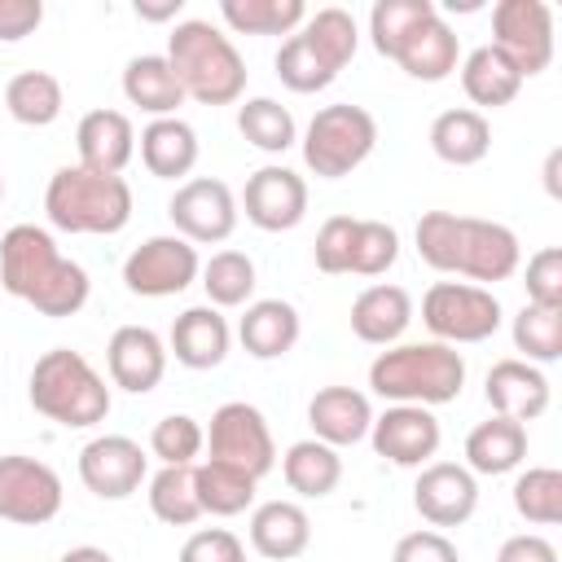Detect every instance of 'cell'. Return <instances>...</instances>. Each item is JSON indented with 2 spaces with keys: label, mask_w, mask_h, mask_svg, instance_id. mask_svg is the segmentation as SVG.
Instances as JSON below:
<instances>
[{
  "label": "cell",
  "mask_w": 562,
  "mask_h": 562,
  "mask_svg": "<svg viewBox=\"0 0 562 562\" xmlns=\"http://www.w3.org/2000/svg\"><path fill=\"white\" fill-rule=\"evenodd\" d=\"M417 255L443 277H465L470 285L509 281L522 263L518 233L501 220L457 215V211H426L417 220Z\"/></svg>",
  "instance_id": "1"
},
{
  "label": "cell",
  "mask_w": 562,
  "mask_h": 562,
  "mask_svg": "<svg viewBox=\"0 0 562 562\" xmlns=\"http://www.w3.org/2000/svg\"><path fill=\"white\" fill-rule=\"evenodd\" d=\"M0 285L53 321L75 316L92 294L83 263L66 259L53 233L40 224H13L0 237Z\"/></svg>",
  "instance_id": "2"
},
{
  "label": "cell",
  "mask_w": 562,
  "mask_h": 562,
  "mask_svg": "<svg viewBox=\"0 0 562 562\" xmlns=\"http://www.w3.org/2000/svg\"><path fill=\"white\" fill-rule=\"evenodd\" d=\"M465 386V356L448 342H391L369 364V391L391 404H452Z\"/></svg>",
  "instance_id": "3"
},
{
  "label": "cell",
  "mask_w": 562,
  "mask_h": 562,
  "mask_svg": "<svg viewBox=\"0 0 562 562\" xmlns=\"http://www.w3.org/2000/svg\"><path fill=\"white\" fill-rule=\"evenodd\" d=\"M162 57L171 61L184 97H193L198 105H233L246 92V61L237 44L206 18L176 22Z\"/></svg>",
  "instance_id": "4"
},
{
  "label": "cell",
  "mask_w": 562,
  "mask_h": 562,
  "mask_svg": "<svg viewBox=\"0 0 562 562\" xmlns=\"http://www.w3.org/2000/svg\"><path fill=\"white\" fill-rule=\"evenodd\" d=\"M26 400L40 417L66 430H88L110 417V386L75 347H53L31 364Z\"/></svg>",
  "instance_id": "5"
},
{
  "label": "cell",
  "mask_w": 562,
  "mask_h": 562,
  "mask_svg": "<svg viewBox=\"0 0 562 562\" xmlns=\"http://www.w3.org/2000/svg\"><path fill=\"white\" fill-rule=\"evenodd\" d=\"M44 215L61 233L114 237L132 220V184L123 176H101L88 167H57L44 189Z\"/></svg>",
  "instance_id": "6"
},
{
  "label": "cell",
  "mask_w": 562,
  "mask_h": 562,
  "mask_svg": "<svg viewBox=\"0 0 562 562\" xmlns=\"http://www.w3.org/2000/svg\"><path fill=\"white\" fill-rule=\"evenodd\" d=\"M303 162L312 176L321 180H342L351 176L378 145V119L364 110V105H351V101H334V105H321L303 132Z\"/></svg>",
  "instance_id": "7"
},
{
  "label": "cell",
  "mask_w": 562,
  "mask_h": 562,
  "mask_svg": "<svg viewBox=\"0 0 562 562\" xmlns=\"http://www.w3.org/2000/svg\"><path fill=\"white\" fill-rule=\"evenodd\" d=\"M422 325L435 334V342H448V347L487 342L501 329V299L487 285L435 281L422 294Z\"/></svg>",
  "instance_id": "8"
},
{
  "label": "cell",
  "mask_w": 562,
  "mask_h": 562,
  "mask_svg": "<svg viewBox=\"0 0 562 562\" xmlns=\"http://www.w3.org/2000/svg\"><path fill=\"white\" fill-rule=\"evenodd\" d=\"M206 448H211L206 461L233 465V470L250 474L255 483L277 465V443H272L268 417H263L255 404H246V400H228V404H220V408L211 413Z\"/></svg>",
  "instance_id": "9"
},
{
  "label": "cell",
  "mask_w": 562,
  "mask_h": 562,
  "mask_svg": "<svg viewBox=\"0 0 562 562\" xmlns=\"http://www.w3.org/2000/svg\"><path fill=\"white\" fill-rule=\"evenodd\" d=\"M492 48L522 75H540L553 61V9L544 0H501L492 9Z\"/></svg>",
  "instance_id": "10"
},
{
  "label": "cell",
  "mask_w": 562,
  "mask_h": 562,
  "mask_svg": "<svg viewBox=\"0 0 562 562\" xmlns=\"http://www.w3.org/2000/svg\"><path fill=\"white\" fill-rule=\"evenodd\" d=\"M202 272L198 246L176 237V233H158L145 237L127 259H123V285L140 299H171L184 294Z\"/></svg>",
  "instance_id": "11"
},
{
  "label": "cell",
  "mask_w": 562,
  "mask_h": 562,
  "mask_svg": "<svg viewBox=\"0 0 562 562\" xmlns=\"http://www.w3.org/2000/svg\"><path fill=\"white\" fill-rule=\"evenodd\" d=\"M61 479L48 461L26 452L0 457V518L18 527H44L61 514Z\"/></svg>",
  "instance_id": "12"
},
{
  "label": "cell",
  "mask_w": 562,
  "mask_h": 562,
  "mask_svg": "<svg viewBox=\"0 0 562 562\" xmlns=\"http://www.w3.org/2000/svg\"><path fill=\"white\" fill-rule=\"evenodd\" d=\"M167 215L176 224V237L193 241V246H215V241H228L233 228H237V198L224 180L215 176H193L184 184H176L171 202H167Z\"/></svg>",
  "instance_id": "13"
},
{
  "label": "cell",
  "mask_w": 562,
  "mask_h": 562,
  "mask_svg": "<svg viewBox=\"0 0 562 562\" xmlns=\"http://www.w3.org/2000/svg\"><path fill=\"white\" fill-rule=\"evenodd\" d=\"M145 474H149V457L127 435H97L79 448V479L101 501H127L132 492H140Z\"/></svg>",
  "instance_id": "14"
},
{
  "label": "cell",
  "mask_w": 562,
  "mask_h": 562,
  "mask_svg": "<svg viewBox=\"0 0 562 562\" xmlns=\"http://www.w3.org/2000/svg\"><path fill=\"white\" fill-rule=\"evenodd\" d=\"M439 417L422 404H391L386 413L373 417L369 426V443L382 461L391 465H404V470H422L430 465V457L439 452Z\"/></svg>",
  "instance_id": "15"
},
{
  "label": "cell",
  "mask_w": 562,
  "mask_h": 562,
  "mask_svg": "<svg viewBox=\"0 0 562 562\" xmlns=\"http://www.w3.org/2000/svg\"><path fill=\"white\" fill-rule=\"evenodd\" d=\"M241 211L263 233H290L307 215V180L281 162H268V167L246 176Z\"/></svg>",
  "instance_id": "16"
},
{
  "label": "cell",
  "mask_w": 562,
  "mask_h": 562,
  "mask_svg": "<svg viewBox=\"0 0 562 562\" xmlns=\"http://www.w3.org/2000/svg\"><path fill=\"white\" fill-rule=\"evenodd\" d=\"M413 509L435 527H461L479 509V479L457 461H430L422 465L413 483Z\"/></svg>",
  "instance_id": "17"
},
{
  "label": "cell",
  "mask_w": 562,
  "mask_h": 562,
  "mask_svg": "<svg viewBox=\"0 0 562 562\" xmlns=\"http://www.w3.org/2000/svg\"><path fill=\"white\" fill-rule=\"evenodd\" d=\"M105 369L127 395H149L167 373V342L149 325H119L105 342Z\"/></svg>",
  "instance_id": "18"
},
{
  "label": "cell",
  "mask_w": 562,
  "mask_h": 562,
  "mask_svg": "<svg viewBox=\"0 0 562 562\" xmlns=\"http://www.w3.org/2000/svg\"><path fill=\"white\" fill-rule=\"evenodd\" d=\"M483 395H487L496 417H514V422L527 426L549 408V378H544L540 364H527V360L509 356V360H496L487 369Z\"/></svg>",
  "instance_id": "19"
},
{
  "label": "cell",
  "mask_w": 562,
  "mask_h": 562,
  "mask_svg": "<svg viewBox=\"0 0 562 562\" xmlns=\"http://www.w3.org/2000/svg\"><path fill=\"white\" fill-rule=\"evenodd\" d=\"M307 426H312V439H321L329 448H351V443L369 439L373 404L356 386H321L307 400Z\"/></svg>",
  "instance_id": "20"
},
{
  "label": "cell",
  "mask_w": 562,
  "mask_h": 562,
  "mask_svg": "<svg viewBox=\"0 0 562 562\" xmlns=\"http://www.w3.org/2000/svg\"><path fill=\"white\" fill-rule=\"evenodd\" d=\"M75 149H79V167L101 176H123V167L136 154V127L123 110H88L75 127Z\"/></svg>",
  "instance_id": "21"
},
{
  "label": "cell",
  "mask_w": 562,
  "mask_h": 562,
  "mask_svg": "<svg viewBox=\"0 0 562 562\" xmlns=\"http://www.w3.org/2000/svg\"><path fill=\"white\" fill-rule=\"evenodd\" d=\"M312 544V518L299 501H263L250 514V549L268 562H294Z\"/></svg>",
  "instance_id": "22"
},
{
  "label": "cell",
  "mask_w": 562,
  "mask_h": 562,
  "mask_svg": "<svg viewBox=\"0 0 562 562\" xmlns=\"http://www.w3.org/2000/svg\"><path fill=\"white\" fill-rule=\"evenodd\" d=\"M408 321H413V294L404 285H391V281H378V285L360 290L356 303H351V334L369 347L400 342Z\"/></svg>",
  "instance_id": "23"
},
{
  "label": "cell",
  "mask_w": 562,
  "mask_h": 562,
  "mask_svg": "<svg viewBox=\"0 0 562 562\" xmlns=\"http://www.w3.org/2000/svg\"><path fill=\"white\" fill-rule=\"evenodd\" d=\"M228 342H233L228 321L220 316V307L202 303V307H184V312L176 316L171 338H167V351H171L184 369H215V364H224Z\"/></svg>",
  "instance_id": "24"
},
{
  "label": "cell",
  "mask_w": 562,
  "mask_h": 562,
  "mask_svg": "<svg viewBox=\"0 0 562 562\" xmlns=\"http://www.w3.org/2000/svg\"><path fill=\"white\" fill-rule=\"evenodd\" d=\"M408 79H422V83H443L457 66H461V40H457V31L439 18V13H430L404 44H400V53L391 57Z\"/></svg>",
  "instance_id": "25"
},
{
  "label": "cell",
  "mask_w": 562,
  "mask_h": 562,
  "mask_svg": "<svg viewBox=\"0 0 562 562\" xmlns=\"http://www.w3.org/2000/svg\"><path fill=\"white\" fill-rule=\"evenodd\" d=\"M299 334H303L299 307L285 299H255V303H246V316L237 321V338H241L246 356H255V360H281L285 351H294Z\"/></svg>",
  "instance_id": "26"
},
{
  "label": "cell",
  "mask_w": 562,
  "mask_h": 562,
  "mask_svg": "<svg viewBox=\"0 0 562 562\" xmlns=\"http://www.w3.org/2000/svg\"><path fill=\"white\" fill-rule=\"evenodd\" d=\"M527 461V426L514 417H487L465 435V470L470 474H509Z\"/></svg>",
  "instance_id": "27"
},
{
  "label": "cell",
  "mask_w": 562,
  "mask_h": 562,
  "mask_svg": "<svg viewBox=\"0 0 562 562\" xmlns=\"http://www.w3.org/2000/svg\"><path fill=\"white\" fill-rule=\"evenodd\" d=\"M430 149L448 167H474V162H483L487 149H492V123H487V114L483 110H470V105H457V110L435 114V123H430Z\"/></svg>",
  "instance_id": "28"
},
{
  "label": "cell",
  "mask_w": 562,
  "mask_h": 562,
  "mask_svg": "<svg viewBox=\"0 0 562 562\" xmlns=\"http://www.w3.org/2000/svg\"><path fill=\"white\" fill-rule=\"evenodd\" d=\"M140 162L158 180H184L198 167V132L184 119H149L140 132Z\"/></svg>",
  "instance_id": "29"
},
{
  "label": "cell",
  "mask_w": 562,
  "mask_h": 562,
  "mask_svg": "<svg viewBox=\"0 0 562 562\" xmlns=\"http://www.w3.org/2000/svg\"><path fill=\"white\" fill-rule=\"evenodd\" d=\"M123 97L154 119H171L184 105V88L162 53H140L123 66Z\"/></svg>",
  "instance_id": "30"
},
{
  "label": "cell",
  "mask_w": 562,
  "mask_h": 562,
  "mask_svg": "<svg viewBox=\"0 0 562 562\" xmlns=\"http://www.w3.org/2000/svg\"><path fill=\"white\" fill-rule=\"evenodd\" d=\"M457 70H461V88H465V97H470L474 105H483V110H501V105H509V101L518 97V88H522V75H518L492 44L470 48L465 61H461ZM474 105H470V110H474Z\"/></svg>",
  "instance_id": "31"
},
{
  "label": "cell",
  "mask_w": 562,
  "mask_h": 562,
  "mask_svg": "<svg viewBox=\"0 0 562 562\" xmlns=\"http://www.w3.org/2000/svg\"><path fill=\"white\" fill-rule=\"evenodd\" d=\"M281 474H285V487H290V492H299V496H307V501H321V496H329V492L338 487V479H342V457H338V448H329V443H321V439H299V443L285 448Z\"/></svg>",
  "instance_id": "32"
},
{
  "label": "cell",
  "mask_w": 562,
  "mask_h": 562,
  "mask_svg": "<svg viewBox=\"0 0 562 562\" xmlns=\"http://www.w3.org/2000/svg\"><path fill=\"white\" fill-rule=\"evenodd\" d=\"M4 110L22 127H48V123H57L61 110H66L61 79L48 75V70H22V75H13L4 83Z\"/></svg>",
  "instance_id": "33"
},
{
  "label": "cell",
  "mask_w": 562,
  "mask_h": 562,
  "mask_svg": "<svg viewBox=\"0 0 562 562\" xmlns=\"http://www.w3.org/2000/svg\"><path fill=\"white\" fill-rule=\"evenodd\" d=\"M220 18L237 35H294L307 18L303 0H220Z\"/></svg>",
  "instance_id": "34"
},
{
  "label": "cell",
  "mask_w": 562,
  "mask_h": 562,
  "mask_svg": "<svg viewBox=\"0 0 562 562\" xmlns=\"http://www.w3.org/2000/svg\"><path fill=\"white\" fill-rule=\"evenodd\" d=\"M193 487H198V505L202 514L211 518H233V514H246L255 505V479L233 470V465H220V461H202L193 465Z\"/></svg>",
  "instance_id": "35"
},
{
  "label": "cell",
  "mask_w": 562,
  "mask_h": 562,
  "mask_svg": "<svg viewBox=\"0 0 562 562\" xmlns=\"http://www.w3.org/2000/svg\"><path fill=\"white\" fill-rule=\"evenodd\" d=\"M237 132H241L255 149H263V154H285L290 145H299V123H294V114H290L281 101H272V97H250V101H241V105H237Z\"/></svg>",
  "instance_id": "36"
},
{
  "label": "cell",
  "mask_w": 562,
  "mask_h": 562,
  "mask_svg": "<svg viewBox=\"0 0 562 562\" xmlns=\"http://www.w3.org/2000/svg\"><path fill=\"white\" fill-rule=\"evenodd\" d=\"M514 351H522L518 360L527 364H553L562 356V307H544V303H522L514 325Z\"/></svg>",
  "instance_id": "37"
},
{
  "label": "cell",
  "mask_w": 562,
  "mask_h": 562,
  "mask_svg": "<svg viewBox=\"0 0 562 562\" xmlns=\"http://www.w3.org/2000/svg\"><path fill=\"white\" fill-rule=\"evenodd\" d=\"M198 277L211 307H241L255 294V259L246 250H215Z\"/></svg>",
  "instance_id": "38"
},
{
  "label": "cell",
  "mask_w": 562,
  "mask_h": 562,
  "mask_svg": "<svg viewBox=\"0 0 562 562\" xmlns=\"http://www.w3.org/2000/svg\"><path fill=\"white\" fill-rule=\"evenodd\" d=\"M149 509L167 527H193L202 518L198 487H193V465H162L149 479Z\"/></svg>",
  "instance_id": "39"
},
{
  "label": "cell",
  "mask_w": 562,
  "mask_h": 562,
  "mask_svg": "<svg viewBox=\"0 0 562 562\" xmlns=\"http://www.w3.org/2000/svg\"><path fill=\"white\" fill-rule=\"evenodd\" d=\"M299 35H303V40H307L334 70H342V66L356 57V44H360V26H356V18H351L347 9H338V4L307 13L303 26H299Z\"/></svg>",
  "instance_id": "40"
},
{
  "label": "cell",
  "mask_w": 562,
  "mask_h": 562,
  "mask_svg": "<svg viewBox=\"0 0 562 562\" xmlns=\"http://www.w3.org/2000/svg\"><path fill=\"white\" fill-rule=\"evenodd\" d=\"M514 509L518 518L536 522V527H553L562 522V470L553 465H527L514 479Z\"/></svg>",
  "instance_id": "41"
},
{
  "label": "cell",
  "mask_w": 562,
  "mask_h": 562,
  "mask_svg": "<svg viewBox=\"0 0 562 562\" xmlns=\"http://www.w3.org/2000/svg\"><path fill=\"white\" fill-rule=\"evenodd\" d=\"M430 13H439L435 0H378V4L369 9V40H373V48L391 61V57L400 53V44H404Z\"/></svg>",
  "instance_id": "42"
},
{
  "label": "cell",
  "mask_w": 562,
  "mask_h": 562,
  "mask_svg": "<svg viewBox=\"0 0 562 562\" xmlns=\"http://www.w3.org/2000/svg\"><path fill=\"white\" fill-rule=\"evenodd\" d=\"M272 66H277V79H281L290 92H325V88L338 79V70H334L299 31H294L290 40H281Z\"/></svg>",
  "instance_id": "43"
},
{
  "label": "cell",
  "mask_w": 562,
  "mask_h": 562,
  "mask_svg": "<svg viewBox=\"0 0 562 562\" xmlns=\"http://www.w3.org/2000/svg\"><path fill=\"white\" fill-rule=\"evenodd\" d=\"M206 448V430L189 413H167L149 430V452L162 465H198V452Z\"/></svg>",
  "instance_id": "44"
},
{
  "label": "cell",
  "mask_w": 562,
  "mask_h": 562,
  "mask_svg": "<svg viewBox=\"0 0 562 562\" xmlns=\"http://www.w3.org/2000/svg\"><path fill=\"white\" fill-rule=\"evenodd\" d=\"M395 259H400V233L386 220H356L347 272H356V277H382Z\"/></svg>",
  "instance_id": "45"
},
{
  "label": "cell",
  "mask_w": 562,
  "mask_h": 562,
  "mask_svg": "<svg viewBox=\"0 0 562 562\" xmlns=\"http://www.w3.org/2000/svg\"><path fill=\"white\" fill-rule=\"evenodd\" d=\"M522 285H527V303L562 307V246H540L527 259Z\"/></svg>",
  "instance_id": "46"
},
{
  "label": "cell",
  "mask_w": 562,
  "mask_h": 562,
  "mask_svg": "<svg viewBox=\"0 0 562 562\" xmlns=\"http://www.w3.org/2000/svg\"><path fill=\"white\" fill-rule=\"evenodd\" d=\"M351 233H356V220L351 215H329L316 233V246H312V259L321 272L329 277H342L347 272V259H351Z\"/></svg>",
  "instance_id": "47"
},
{
  "label": "cell",
  "mask_w": 562,
  "mask_h": 562,
  "mask_svg": "<svg viewBox=\"0 0 562 562\" xmlns=\"http://www.w3.org/2000/svg\"><path fill=\"white\" fill-rule=\"evenodd\" d=\"M176 562H246V544L228 527H202L180 544Z\"/></svg>",
  "instance_id": "48"
},
{
  "label": "cell",
  "mask_w": 562,
  "mask_h": 562,
  "mask_svg": "<svg viewBox=\"0 0 562 562\" xmlns=\"http://www.w3.org/2000/svg\"><path fill=\"white\" fill-rule=\"evenodd\" d=\"M391 562H461V553L443 531L422 527V531H408V536L395 540Z\"/></svg>",
  "instance_id": "49"
},
{
  "label": "cell",
  "mask_w": 562,
  "mask_h": 562,
  "mask_svg": "<svg viewBox=\"0 0 562 562\" xmlns=\"http://www.w3.org/2000/svg\"><path fill=\"white\" fill-rule=\"evenodd\" d=\"M40 22H44L40 0H0V44H18V40L35 35Z\"/></svg>",
  "instance_id": "50"
},
{
  "label": "cell",
  "mask_w": 562,
  "mask_h": 562,
  "mask_svg": "<svg viewBox=\"0 0 562 562\" xmlns=\"http://www.w3.org/2000/svg\"><path fill=\"white\" fill-rule=\"evenodd\" d=\"M496 562H558V549L536 531H518L496 549Z\"/></svg>",
  "instance_id": "51"
},
{
  "label": "cell",
  "mask_w": 562,
  "mask_h": 562,
  "mask_svg": "<svg viewBox=\"0 0 562 562\" xmlns=\"http://www.w3.org/2000/svg\"><path fill=\"white\" fill-rule=\"evenodd\" d=\"M180 9H184V0H136L132 4V13L140 22H171V18H180Z\"/></svg>",
  "instance_id": "52"
},
{
  "label": "cell",
  "mask_w": 562,
  "mask_h": 562,
  "mask_svg": "<svg viewBox=\"0 0 562 562\" xmlns=\"http://www.w3.org/2000/svg\"><path fill=\"white\" fill-rule=\"evenodd\" d=\"M61 562H114V558L105 549H97V544H75V549L61 553Z\"/></svg>",
  "instance_id": "53"
},
{
  "label": "cell",
  "mask_w": 562,
  "mask_h": 562,
  "mask_svg": "<svg viewBox=\"0 0 562 562\" xmlns=\"http://www.w3.org/2000/svg\"><path fill=\"white\" fill-rule=\"evenodd\" d=\"M558 167H562V149H549V158H544V189H549V198L562 193V184H558Z\"/></svg>",
  "instance_id": "54"
},
{
  "label": "cell",
  "mask_w": 562,
  "mask_h": 562,
  "mask_svg": "<svg viewBox=\"0 0 562 562\" xmlns=\"http://www.w3.org/2000/svg\"><path fill=\"white\" fill-rule=\"evenodd\" d=\"M0 202H4V176H0Z\"/></svg>",
  "instance_id": "55"
}]
</instances>
